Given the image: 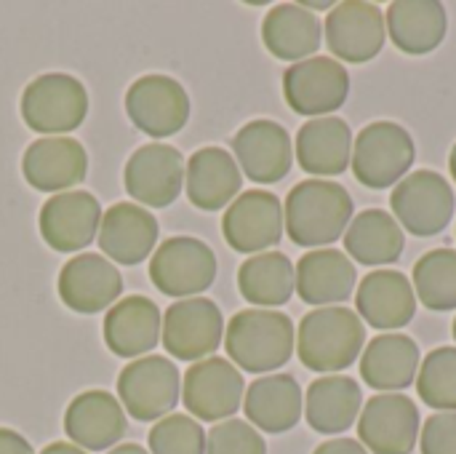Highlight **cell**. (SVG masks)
<instances>
[{
	"label": "cell",
	"mask_w": 456,
	"mask_h": 454,
	"mask_svg": "<svg viewBox=\"0 0 456 454\" xmlns=\"http://www.w3.org/2000/svg\"><path fill=\"white\" fill-rule=\"evenodd\" d=\"M350 193L329 179H305L291 187L283 206V230L302 249L331 246L353 222Z\"/></svg>",
	"instance_id": "6da1fadb"
},
{
	"label": "cell",
	"mask_w": 456,
	"mask_h": 454,
	"mask_svg": "<svg viewBox=\"0 0 456 454\" xmlns=\"http://www.w3.org/2000/svg\"><path fill=\"white\" fill-rule=\"evenodd\" d=\"M294 321L278 310H240L224 332V351L235 367L248 375H267L289 364L294 356Z\"/></svg>",
	"instance_id": "7a4b0ae2"
},
{
	"label": "cell",
	"mask_w": 456,
	"mask_h": 454,
	"mask_svg": "<svg viewBox=\"0 0 456 454\" xmlns=\"http://www.w3.org/2000/svg\"><path fill=\"white\" fill-rule=\"evenodd\" d=\"M366 345V326L358 313L347 308H318L307 313L297 332L299 361L318 375H334L361 356Z\"/></svg>",
	"instance_id": "3957f363"
},
{
	"label": "cell",
	"mask_w": 456,
	"mask_h": 454,
	"mask_svg": "<svg viewBox=\"0 0 456 454\" xmlns=\"http://www.w3.org/2000/svg\"><path fill=\"white\" fill-rule=\"evenodd\" d=\"M118 399L128 417L158 423L174 412L182 399V375L166 356H142L118 375Z\"/></svg>",
	"instance_id": "277c9868"
},
{
	"label": "cell",
	"mask_w": 456,
	"mask_h": 454,
	"mask_svg": "<svg viewBox=\"0 0 456 454\" xmlns=\"http://www.w3.org/2000/svg\"><path fill=\"white\" fill-rule=\"evenodd\" d=\"M414 158L417 147L411 134L393 120H377L355 136L353 174L361 185L385 190L406 179Z\"/></svg>",
	"instance_id": "5b68a950"
},
{
	"label": "cell",
	"mask_w": 456,
	"mask_h": 454,
	"mask_svg": "<svg viewBox=\"0 0 456 454\" xmlns=\"http://www.w3.org/2000/svg\"><path fill=\"white\" fill-rule=\"evenodd\" d=\"M88 115L86 86L67 72H45L27 83L21 94V118L37 134L75 131Z\"/></svg>",
	"instance_id": "8992f818"
},
{
	"label": "cell",
	"mask_w": 456,
	"mask_h": 454,
	"mask_svg": "<svg viewBox=\"0 0 456 454\" xmlns=\"http://www.w3.org/2000/svg\"><path fill=\"white\" fill-rule=\"evenodd\" d=\"M216 278V254L208 244L192 235L163 241L150 260V281L166 297H198Z\"/></svg>",
	"instance_id": "52a82bcc"
},
{
	"label": "cell",
	"mask_w": 456,
	"mask_h": 454,
	"mask_svg": "<svg viewBox=\"0 0 456 454\" xmlns=\"http://www.w3.org/2000/svg\"><path fill=\"white\" fill-rule=\"evenodd\" d=\"M286 104L305 118H329L350 96V72L339 59L310 56L283 72Z\"/></svg>",
	"instance_id": "ba28073f"
},
{
	"label": "cell",
	"mask_w": 456,
	"mask_h": 454,
	"mask_svg": "<svg viewBox=\"0 0 456 454\" xmlns=\"http://www.w3.org/2000/svg\"><path fill=\"white\" fill-rule=\"evenodd\" d=\"M390 206L401 227L417 238H430L449 227L456 201L452 185L438 171L422 169L395 185Z\"/></svg>",
	"instance_id": "9c48e42d"
},
{
	"label": "cell",
	"mask_w": 456,
	"mask_h": 454,
	"mask_svg": "<svg viewBox=\"0 0 456 454\" xmlns=\"http://www.w3.org/2000/svg\"><path fill=\"white\" fill-rule=\"evenodd\" d=\"M163 348L179 361H203L216 353L224 337V318L214 300L190 297L163 313Z\"/></svg>",
	"instance_id": "30bf717a"
},
{
	"label": "cell",
	"mask_w": 456,
	"mask_h": 454,
	"mask_svg": "<svg viewBox=\"0 0 456 454\" xmlns=\"http://www.w3.org/2000/svg\"><path fill=\"white\" fill-rule=\"evenodd\" d=\"M246 396L243 375L235 369L232 361L211 356L192 364L182 380V401L192 420L203 423H222L230 420Z\"/></svg>",
	"instance_id": "8fae6325"
},
{
	"label": "cell",
	"mask_w": 456,
	"mask_h": 454,
	"mask_svg": "<svg viewBox=\"0 0 456 454\" xmlns=\"http://www.w3.org/2000/svg\"><path fill=\"white\" fill-rule=\"evenodd\" d=\"M128 120L152 139L179 134L190 120V96L168 75H142L126 91Z\"/></svg>",
	"instance_id": "7c38bea8"
},
{
	"label": "cell",
	"mask_w": 456,
	"mask_h": 454,
	"mask_svg": "<svg viewBox=\"0 0 456 454\" xmlns=\"http://www.w3.org/2000/svg\"><path fill=\"white\" fill-rule=\"evenodd\" d=\"M184 166L187 163L176 147L150 142L128 158L123 169V187L136 203L150 209H166L182 193Z\"/></svg>",
	"instance_id": "4fadbf2b"
},
{
	"label": "cell",
	"mask_w": 456,
	"mask_h": 454,
	"mask_svg": "<svg viewBox=\"0 0 456 454\" xmlns=\"http://www.w3.org/2000/svg\"><path fill=\"white\" fill-rule=\"evenodd\" d=\"M222 235L240 254H262L283 238V203L275 193L246 190L224 211Z\"/></svg>",
	"instance_id": "5bb4252c"
},
{
	"label": "cell",
	"mask_w": 456,
	"mask_h": 454,
	"mask_svg": "<svg viewBox=\"0 0 456 454\" xmlns=\"http://www.w3.org/2000/svg\"><path fill=\"white\" fill-rule=\"evenodd\" d=\"M419 436V409L409 396L379 393L358 417V439L369 454H411Z\"/></svg>",
	"instance_id": "9a60e30c"
},
{
	"label": "cell",
	"mask_w": 456,
	"mask_h": 454,
	"mask_svg": "<svg viewBox=\"0 0 456 454\" xmlns=\"http://www.w3.org/2000/svg\"><path fill=\"white\" fill-rule=\"evenodd\" d=\"M326 43L331 56H339L342 62L363 64L371 62L387 37L385 13L379 5L366 0H345L331 8L326 16Z\"/></svg>",
	"instance_id": "2e32d148"
},
{
	"label": "cell",
	"mask_w": 456,
	"mask_h": 454,
	"mask_svg": "<svg viewBox=\"0 0 456 454\" xmlns=\"http://www.w3.org/2000/svg\"><path fill=\"white\" fill-rule=\"evenodd\" d=\"M102 225V206L86 190H67L48 198L37 217V230L53 252H80L91 246Z\"/></svg>",
	"instance_id": "e0dca14e"
},
{
	"label": "cell",
	"mask_w": 456,
	"mask_h": 454,
	"mask_svg": "<svg viewBox=\"0 0 456 454\" xmlns=\"http://www.w3.org/2000/svg\"><path fill=\"white\" fill-rule=\"evenodd\" d=\"M235 163L256 185H275L289 177L294 166V147L289 131L275 120H248L232 139Z\"/></svg>",
	"instance_id": "ac0fdd59"
},
{
	"label": "cell",
	"mask_w": 456,
	"mask_h": 454,
	"mask_svg": "<svg viewBox=\"0 0 456 454\" xmlns=\"http://www.w3.org/2000/svg\"><path fill=\"white\" fill-rule=\"evenodd\" d=\"M59 300L80 316L102 313L123 294L120 270L102 254H77L72 257L56 281Z\"/></svg>",
	"instance_id": "d6986e66"
},
{
	"label": "cell",
	"mask_w": 456,
	"mask_h": 454,
	"mask_svg": "<svg viewBox=\"0 0 456 454\" xmlns=\"http://www.w3.org/2000/svg\"><path fill=\"white\" fill-rule=\"evenodd\" d=\"M27 185L40 193H67L80 185L88 174V155L77 139L69 136H40L21 158Z\"/></svg>",
	"instance_id": "ffe728a7"
},
{
	"label": "cell",
	"mask_w": 456,
	"mask_h": 454,
	"mask_svg": "<svg viewBox=\"0 0 456 454\" xmlns=\"http://www.w3.org/2000/svg\"><path fill=\"white\" fill-rule=\"evenodd\" d=\"M64 433L86 452H107L126 436V412L112 393L86 391L69 401Z\"/></svg>",
	"instance_id": "44dd1931"
},
{
	"label": "cell",
	"mask_w": 456,
	"mask_h": 454,
	"mask_svg": "<svg viewBox=\"0 0 456 454\" xmlns=\"http://www.w3.org/2000/svg\"><path fill=\"white\" fill-rule=\"evenodd\" d=\"M355 308L361 321L374 329H403L417 313V294L403 273L374 270L361 281L355 292Z\"/></svg>",
	"instance_id": "7402d4cb"
},
{
	"label": "cell",
	"mask_w": 456,
	"mask_h": 454,
	"mask_svg": "<svg viewBox=\"0 0 456 454\" xmlns=\"http://www.w3.org/2000/svg\"><path fill=\"white\" fill-rule=\"evenodd\" d=\"M158 219L144 206L115 203L102 214L99 225V249L118 265H139L155 252L158 244Z\"/></svg>",
	"instance_id": "603a6c76"
},
{
	"label": "cell",
	"mask_w": 456,
	"mask_h": 454,
	"mask_svg": "<svg viewBox=\"0 0 456 454\" xmlns=\"http://www.w3.org/2000/svg\"><path fill=\"white\" fill-rule=\"evenodd\" d=\"M297 294L315 308H334L353 297L358 270L353 260L339 249H315L297 262Z\"/></svg>",
	"instance_id": "cb8c5ba5"
},
{
	"label": "cell",
	"mask_w": 456,
	"mask_h": 454,
	"mask_svg": "<svg viewBox=\"0 0 456 454\" xmlns=\"http://www.w3.org/2000/svg\"><path fill=\"white\" fill-rule=\"evenodd\" d=\"M104 345L118 359H134L155 351L160 343L163 316L160 308L142 294L126 297L110 308L104 318Z\"/></svg>",
	"instance_id": "d4e9b609"
},
{
	"label": "cell",
	"mask_w": 456,
	"mask_h": 454,
	"mask_svg": "<svg viewBox=\"0 0 456 454\" xmlns=\"http://www.w3.org/2000/svg\"><path fill=\"white\" fill-rule=\"evenodd\" d=\"M187 198L200 211H219L235 201L243 177L235 158L222 147H203L184 166Z\"/></svg>",
	"instance_id": "484cf974"
},
{
	"label": "cell",
	"mask_w": 456,
	"mask_h": 454,
	"mask_svg": "<svg viewBox=\"0 0 456 454\" xmlns=\"http://www.w3.org/2000/svg\"><path fill=\"white\" fill-rule=\"evenodd\" d=\"M243 409L248 425L265 433H286L302 420L305 396L291 375L259 377L248 385L243 396Z\"/></svg>",
	"instance_id": "4316f807"
},
{
	"label": "cell",
	"mask_w": 456,
	"mask_h": 454,
	"mask_svg": "<svg viewBox=\"0 0 456 454\" xmlns=\"http://www.w3.org/2000/svg\"><path fill=\"white\" fill-rule=\"evenodd\" d=\"M385 24L395 48L409 56L436 51L449 29L446 8L438 0H395L385 13Z\"/></svg>",
	"instance_id": "83f0119b"
},
{
	"label": "cell",
	"mask_w": 456,
	"mask_h": 454,
	"mask_svg": "<svg viewBox=\"0 0 456 454\" xmlns=\"http://www.w3.org/2000/svg\"><path fill=\"white\" fill-rule=\"evenodd\" d=\"M323 27L318 16L299 3H278L262 21L265 48L283 62H305L323 43Z\"/></svg>",
	"instance_id": "f1b7e54d"
},
{
	"label": "cell",
	"mask_w": 456,
	"mask_h": 454,
	"mask_svg": "<svg viewBox=\"0 0 456 454\" xmlns=\"http://www.w3.org/2000/svg\"><path fill=\"white\" fill-rule=\"evenodd\" d=\"M353 155V131L342 118H313L297 134V161L307 174L339 177Z\"/></svg>",
	"instance_id": "f546056e"
},
{
	"label": "cell",
	"mask_w": 456,
	"mask_h": 454,
	"mask_svg": "<svg viewBox=\"0 0 456 454\" xmlns=\"http://www.w3.org/2000/svg\"><path fill=\"white\" fill-rule=\"evenodd\" d=\"M419 345L406 334H379L361 356V377L369 388L395 393L417 380Z\"/></svg>",
	"instance_id": "4dcf8cb0"
},
{
	"label": "cell",
	"mask_w": 456,
	"mask_h": 454,
	"mask_svg": "<svg viewBox=\"0 0 456 454\" xmlns=\"http://www.w3.org/2000/svg\"><path fill=\"white\" fill-rule=\"evenodd\" d=\"M363 393L353 377H318L305 396V417L315 433L337 436L361 417Z\"/></svg>",
	"instance_id": "1f68e13d"
},
{
	"label": "cell",
	"mask_w": 456,
	"mask_h": 454,
	"mask_svg": "<svg viewBox=\"0 0 456 454\" xmlns=\"http://www.w3.org/2000/svg\"><path fill=\"white\" fill-rule=\"evenodd\" d=\"M345 249L347 257H353L358 265L366 268H379V265H393L401 260L406 249L403 227L395 222L390 211L382 209H369L353 217L350 227L345 230Z\"/></svg>",
	"instance_id": "d6a6232c"
},
{
	"label": "cell",
	"mask_w": 456,
	"mask_h": 454,
	"mask_svg": "<svg viewBox=\"0 0 456 454\" xmlns=\"http://www.w3.org/2000/svg\"><path fill=\"white\" fill-rule=\"evenodd\" d=\"M238 289L246 302L267 310L286 305L297 292V270L281 252H262L238 268Z\"/></svg>",
	"instance_id": "836d02e7"
},
{
	"label": "cell",
	"mask_w": 456,
	"mask_h": 454,
	"mask_svg": "<svg viewBox=\"0 0 456 454\" xmlns=\"http://www.w3.org/2000/svg\"><path fill=\"white\" fill-rule=\"evenodd\" d=\"M414 294L433 313L456 310V252L433 249L414 265Z\"/></svg>",
	"instance_id": "e575fe53"
},
{
	"label": "cell",
	"mask_w": 456,
	"mask_h": 454,
	"mask_svg": "<svg viewBox=\"0 0 456 454\" xmlns=\"http://www.w3.org/2000/svg\"><path fill=\"white\" fill-rule=\"evenodd\" d=\"M417 393L436 412H456V348H436L425 356Z\"/></svg>",
	"instance_id": "d590c367"
},
{
	"label": "cell",
	"mask_w": 456,
	"mask_h": 454,
	"mask_svg": "<svg viewBox=\"0 0 456 454\" xmlns=\"http://www.w3.org/2000/svg\"><path fill=\"white\" fill-rule=\"evenodd\" d=\"M150 454H206V431L190 415H168L150 428Z\"/></svg>",
	"instance_id": "8d00e7d4"
},
{
	"label": "cell",
	"mask_w": 456,
	"mask_h": 454,
	"mask_svg": "<svg viewBox=\"0 0 456 454\" xmlns=\"http://www.w3.org/2000/svg\"><path fill=\"white\" fill-rule=\"evenodd\" d=\"M206 454H267V444L246 420H222L206 433Z\"/></svg>",
	"instance_id": "74e56055"
},
{
	"label": "cell",
	"mask_w": 456,
	"mask_h": 454,
	"mask_svg": "<svg viewBox=\"0 0 456 454\" xmlns=\"http://www.w3.org/2000/svg\"><path fill=\"white\" fill-rule=\"evenodd\" d=\"M419 450L422 454H456V412H436L428 417Z\"/></svg>",
	"instance_id": "f35d334b"
},
{
	"label": "cell",
	"mask_w": 456,
	"mask_h": 454,
	"mask_svg": "<svg viewBox=\"0 0 456 454\" xmlns=\"http://www.w3.org/2000/svg\"><path fill=\"white\" fill-rule=\"evenodd\" d=\"M0 454H35V450L21 433L11 428H0Z\"/></svg>",
	"instance_id": "ab89813d"
},
{
	"label": "cell",
	"mask_w": 456,
	"mask_h": 454,
	"mask_svg": "<svg viewBox=\"0 0 456 454\" xmlns=\"http://www.w3.org/2000/svg\"><path fill=\"white\" fill-rule=\"evenodd\" d=\"M313 454H369V450L353 439H331V442H323Z\"/></svg>",
	"instance_id": "60d3db41"
},
{
	"label": "cell",
	"mask_w": 456,
	"mask_h": 454,
	"mask_svg": "<svg viewBox=\"0 0 456 454\" xmlns=\"http://www.w3.org/2000/svg\"><path fill=\"white\" fill-rule=\"evenodd\" d=\"M40 454H88L86 450H80V447H75V444H67V442H53V444H48L45 450Z\"/></svg>",
	"instance_id": "b9f144b4"
},
{
	"label": "cell",
	"mask_w": 456,
	"mask_h": 454,
	"mask_svg": "<svg viewBox=\"0 0 456 454\" xmlns=\"http://www.w3.org/2000/svg\"><path fill=\"white\" fill-rule=\"evenodd\" d=\"M107 454H150L144 447H139V444H120V447H115V450H110Z\"/></svg>",
	"instance_id": "7bdbcfd3"
},
{
	"label": "cell",
	"mask_w": 456,
	"mask_h": 454,
	"mask_svg": "<svg viewBox=\"0 0 456 454\" xmlns=\"http://www.w3.org/2000/svg\"><path fill=\"white\" fill-rule=\"evenodd\" d=\"M449 169H452V177H454L456 182V144L454 150H452V155H449Z\"/></svg>",
	"instance_id": "ee69618b"
},
{
	"label": "cell",
	"mask_w": 456,
	"mask_h": 454,
	"mask_svg": "<svg viewBox=\"0 0 456 454\" xmlns=\"http://www.w3.org/2000/svg\"><path fill=\"white\" fill-rule=\"evenodd\" d=\"M454 340H456V318H454Z\"/></svg>",
	"instance_id": "f6af8a7d"
}]
</instances>
